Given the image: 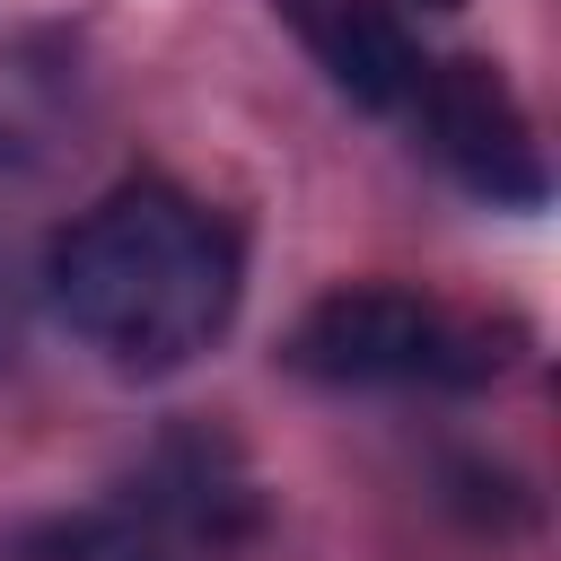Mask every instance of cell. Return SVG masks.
<instances>
[{"label": "cell", "instance_id": "6da1fadb", "mask_svg": "<svg viewBox=\"0 0 561 561\" xmlns=\"http://www.w3.org/2000/svg\"><path fill=\"white\" fill-rule=\"evenodd\" d=\"M44 280H53V316L105 368L175 377L228 333L245 254L219 210L140 175V184H114L96 210H79L53 237Z\"/></svg>", "mask_w": 561, "mask_h": 561}, {"label": "cell", "instance_id": "7a4b0ae2", "mask_svg": "<svg viewBox=\"0 0 561 561\" xmlns=\"http://www.w3.org/2000/svg\"><path fill=\"white\" fill-rule=\"evenodd\" d=\"M280 359L316 386H412V377H491L500 351H482L473 333H456L421 289H394V280H342L324 289Z\"/></svg>", "mask_w": 561, "mask_h": 561}, {"label": "cell", "instance_id": "3957f363", "mask_svg": "<svg viewBox=\"0 0 561 561\" xmlns=\"http://www.w3.org/2000/svg\"><path fill=\"white\" fill-rule=\"evenodd\" d=\"M412 114L430 131V158L465 193L508 202V210L543 202V149H535V123H526L517 88L500 79V61H430L421 88H412Z\"/></svg>", "mask_w": 561, "mask_h": 561}, {"label": "cell", "instance_id": "277c9868", "mask_svg": "<svg viewBox=\"0 0 561 561\" xmlns=\"http://www.w3.org/2000/svg\"><path fill=\"white\" fill-rule=\"evenodd\" d=\"M289 18H298V35H307V53H316V70L351 96V105H368V114H403L412 105V88H421V44H412V26L386 9V0H289Z\"/></svg>", "mask_w": 561, "mask_h": 561}, {"label": "cell", "instance_id": "5b68a950", "mask_svg": "<svg viewBox=\"0 0 561 561\" xmlns=\"http://www.w3.org/2000/svg\"><path fill=\"white\" fill-rule=\"evenodd\" d=\"M430 9H456V0H430Z\"/></svg>", "mask_w": 561, "mask_h": 561}]
</instances>
